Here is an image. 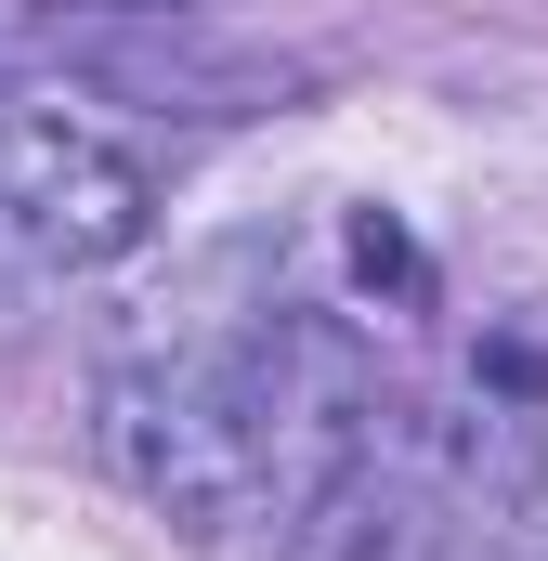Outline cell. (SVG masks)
Here are the masks:
<instances>
[{
    "label": "cell",
    "mask_w": 548,
    "mask_h": 561,
    "mask_svg": "<svg viewBox=\"0 0 548 561\" xmlns=\"http://www.w3.org/2000/svg\"><path fill=\"white\" fill-rule=\"evenodd\" d=\"M353 262H366V275H379V287H418V249H406V236H392V222H379V209L353 222Z\"/></svg>",
    "instance_id": "4"
},
{
    "label": "cell",
    "mask_w": 548,
    "mask_h": 561,
    "mask_svg": "<svg viewBox=\"0 0 548 561\" xmlns=\"http://www.w3.org/2000/svg\"><path fill=\"white\" fill-rule=\"evenodd\" d=\"M262 523H274V561H431L444 549V470H431L418 405H392L340 470H313Z\"/></svg>",
    "instance_id": "3"
},
{
    "label": "cell",
    "mask_w": 548,
    "mask_h": 561,
    "mask_svg": "<svg viewBox=\"0 0 548 561\" xmlns=\"http://www.w3.org/2000/svg\"><path fill=\"white\" fill-rule=\"evenodd\" d=\"M144 222H157V170L132 144H105L92 118L0 105V249H26L39 275H92L144 249Z\"/></svg>",
    "instance_id": "2"
},
{
    "label": "cell",
    "mask_w": 548,
    "mask_h": 561,
    "mask_svg": "<svg viewBox=\"0 0 548 561\" xmlns=\"http://www.w3.org/2000/svg\"><path fill=\"white\" fill-rule=\"evenodd\" d=\"M105 457L144 510L183 536H236L274 510V431H262V366L249 340H183L105 366Z\"/></svg>",
    "instance_id": "1"
}]
</instances>
